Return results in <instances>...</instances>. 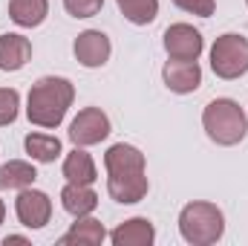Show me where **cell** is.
<instances>
[{"mask_svg": "<svg viewBox=\"0 0 248 246\" xmlns=\"http://www.w3.org/2000/svg\"><path fill=\"white\" fill-rule=\"evenodd\" d=\"M75 102V87L63 75H44L29 87L26 96V119L35 127L55 130L66 119L69 107Z\"/></svg>", "mask_w": 248, "mask_h": 246, "instance_id": "6da1fadb", "label": "cell"}, {"mask_svg": "<svg viewBox=\"0 0 248 246\" xmlns=\"http://www.w3.org/2000/svg\"><path fill=\"white\" fill-rule=\"evenodd\" d=\"M202 127L211 142L222 148H234L246 139L248 133V116L234 99H214L202 110Z\"/></svg>", "mask_w": 248, "mask_h": 246, "instance_id": "7a4b0ae2", "label": "cell"}, {"mask_svg": "<svg viewBox=\"0 0 248 246\" xmlns=\"http://www.w3.org/2000/svg\"><path fill=\"white\" fill-rule=\"evenodd\" d=\"M179 235L190 246H211L225 235V214L217 203L193 200L179 211Z\"/></svg>", "mask_w": 248, "mask_h": 246, "instance_id": "3957f363", "label": "cell"}, {"mask_svg": "<svg viewBox=\"0 0 248 246\" xmlns=\"http://www.w3.org/2000/svg\"><path fill=\"white\" fill-rule=\"evenodd\" d=\"M211 70L222 81H237L248 72V38L225 32L211 44Z\"/></svg>", "mask_w": 248, "mask_h": 246, "instance_id": "277c9868", "label": "cell"}, {"mask_svg": "<svg viewBox=\"0 0 248 246\" xmlns=\"http://www.w3.org/2000/svg\"><path fill=\"white\" fill-rule=\"evenodd\" d=\"M110 133H113V124H110V116H107L101 107H84V110H78V116L69 122V142L78 145V148L98 145V142H104Z\"/></svg>", "mask_w": 248, "mask_h": 246, "instance_id": "5b68a950", "label": "cell"}, {"mask_svg": "<svg viewBox=\"0 0 248 246\" xmlns=\"http://www.w3.org/2000/svg\"><path fill=\"white\" fill-rule=\"evenodd\" d=\"M15 214L20 220V226L26 229H44L52 220V200L46 191L41 188H20L17 200H15Z\"/></svg>", "mask_w": 248, "mask_h": 246, "instance_id": "8992f818", "label": "cell"}, {"mask_svg": "<svg viewBox=\"0 0 248 246\" xmlns=\"http://www.w3.org/2000/svg\"><path fill=\"white\" fill-rule=\"evenodd\" d=\"M202 50H205V38L190 23H170L165 29V53H168V58H176V61H199Z\"/></svg>", "mask_w": 248, "mask_h": 246, "instance_id": "52a82bcc", "label": "cell"}, {"mask_svg": "<svg viewBox=\"0 0 248 246\" xmlns=\"http://www.w3.org/2000/svg\"><path fill=\"white\" fill-rule=\"evenodd\" d=\"M72 55H75V61L81 64V67L98 70V67H104V64L110 61L113 44H110V38L101 29H84L75 38V44H72Z\"/></svg>", "mask_w": 248, "mask_h": 246, "instance_id": "ba28073f", "label": "cell"}, {"mask_svg": "<svg viewBox=\"0 0 248 246\" xmlns=\"http://www.w3.org/2000/svg\"><path fill=\"white\" fill-rule=\"evenodd\" d=\"M162 81L176 96L196 93L202 87V67H199V61H176V58H168V64L162 67Z\"/></svg>", "mask_w": 248, "mask_h": 246, "instance_id": "9c48e42d", "label": "cell"}, {"mask_svg": "<svg viewBox=\"0 0 248 246\" xmlns=\"http://www.w3.org/2000/svg\"><path fill=\"white\" fill-rule=\"evenodd\" d=\"M150 191L147 183V174H107V194L122 203V206H133V203H141Z\"/></svg>", "mask_w": 248, "mask_h": 246, "instance_id": "30bf717a", "label": "cell"}, {"mask_svg": "<svg viewBox=\"0 0 248 246\" xmlns=\"http://www.w3.org/2000/svg\"><path fill=\"white\" fill-rule=\"evenodd\" d=\"M104 168H107V174H141V171H147V159L136 145L116 142L104 154Z\"/></svg>", "mask_w": 248, "mask_h": 246, "instance_id": "8fae6325", "label": "cell"}, {"mask_svg": "<svg viewBox=\"0 0 248 246\" xmlns=\"http://www.w3.org/2000/svg\"><path fill=\"white\" fill-rule=\"evenodd\" d=\"M32 58V44L20 32H6L0 35V70L3 72H17Z\"/></svg>", "mask_w": 248, "mask_h": 246, "instance_id": "7c38bea8", "label": "cell"}, {"mask_svg": "<svg viewBox=\"0 0 248 246\" xmlns=\"http://www.w3.org/2000/svg\"><path fill=\"white\" fill-rule=\"evenodd\" d=\"M104 241H107V229L93 214L75 217V223L69 226V232L58 238L61 246H98V244H104Z\"/></svg>", "mask_w": 248, "mask_h": 246, "instance_id": "4fadbf2b", "label": "cell"}, {"mask_svg": "<svg viewBox=\"0 0 248 246\" xmlns=\"http://www.w3.org/2000/svg\"><path fill=\"white\" fill-rule=\"evenodd\" d=\"M113 246H150L156 241V226L147 217H130L110 232Z\"/></svg>", "mask_w": 248, "mask_h": 246, "instance_id": "5bb4252c", "label": "cell"}, {"mask_svg": "<svg viewBox=\"0 0 248 246\" xmlns=\"http://www.w3.org/2000/svg\"><path fill=\"white\" fill-rule=\"evenodd\" d=\"M66 183H78V185H93L98 180V168H95V159L87 154V148H72L66 157H63L61 165Z\"/></svg>", "mask_w": 248, "mask_h": 246, "instance_id": "9a60e30c", "label": "cell"}, {"mask_svg": "<svg viewBox=\"0 0 248 246\" xmlns=\"http://www.w3.org/2000/svg\"><path fill=\"white\" fill-rule=\"evenodd\" d=\"M61 206H63L66 214L84 217V214H93V211L98 209V194L93 191V185L66 183L61 188Z\"/></svg>", "mask_w": 248, "mask_h": 246, "instance_id": "2e32d148", "label": "cell"}, {"mask_svg": "<svg viewBox=\"0 0 248 246\" xmlns=\"http://www.w3.org/2000/svg\"><path fill=\"white\" fill-rule=\"evenodd\" d=\"M49 0H9V18L20 29H35L46 20Z\"/></svg>", "mask_w": 248, "mask_h": 246, "instance_id": "e0dca14e", "label": "cell"}, {"mask_svg": "<svg viewBox=\"0 0 248 246\" xmlns=\"http://www.w3.org/2000/svg\"><path fill=\"white\" fill-rule=\"evenodd\" d=\"M23 151L29 154L32 162H41V165L55 162V159L63 154L61 139H58V136H52V133H38V130H35V133H26V139H23Z\"/></svg>", "mask_w": 248, "mask_h": 246, "instance_id": "ac0fdd59", "label": "cell"}, {"mask_svg": "<svg viewBox=\"0 0 248 246\" xmlns=\"http://www.w3.org/2000/svg\"><path fill=\"white\" fill-rule=\"evenodd\" d=\"M38 180V171L26 159H9L0 165V191H20L29 188Z\"/></svg>", "mask_w": 248, "mask_h": 246, "instance_id": "d6986e66", "label": "cell"}, {"mask_svg": "<svg viewBox=\"0 0 248 246\" xmlns=\"http://www.w3.org/2000/svg\"><path fill=\"white\" fill-rule=\"evenodd\" d=\"M119 12L133 23V26H147L159 15V0H116Z\"/></svg>", "mask_w": 248, "mask_h": 246, "instance_id": "ffe728a7", "label": "cell"}, {"mask_svg": "<svg viewBox=\"0 0 248 246\" xmlns=\"http://www.w3.org/2000/svg\"><path fill=\"white\" fill-rule=\"evenodd\" d=\"M17 113H20V93L15 87H0V127H9L17 119Z\"/></svg>", "mask_w": 248, "mask_h": 246, "instance_id": "44dd1931", "label": "cell"}, {"mask_svg": "<svg viewBox=\"0 0 248 246\" xmlns=\"http://www.w3.org/2000/svg\"><path fill=\"white\" fill-rule=\"evenodd\" d=\"M63 9L72 15V18H95L101 9H104V0H63Z\"/></svg>", "mask_w": 248, "mask_h": 246, "instance_id": "7402d4cb", "label": "cell"}, {"mask_svg": "<svg viewBox=\"0 0 248 246\" xmlns=\"http://www.w3.org/2000/svg\"><path fill=\"white\" fill-rule=\"evenodd\" d=\"M170 3L179 6L187 15H196V18H211L217 9V0H170Z\"/></svg>", "mask_w": 248, "mask_h": 246, "instance_id": "603a6c76", "label": "cell"}, {"mask_svg": "<svg viewBox=\"0 0 248 246\" xmlns=\"http://www.w3.org/2000/svg\"><path fill=\"white\" fill-rule=\"evenodd\" d=\"M9 244H29L23 235H9V238H3V246H9Z\"/></svg>", "mask_w": 248, "mask_h": 246, "instance_id": "cb8c5ba5", "label": "cell"}, {"mask_svg": "<svg viewBox=\"0 0 248 246\" xmlns=\"http://www.w3.org/2000/svg\"><path fill=\"white\" fill-rule=\"evenodd\" d=\"M3 217H6V203L0 200V226H3Z\"/></svg>", "mask_w": 248, "mask_h": 246, "instance_id": "d4e9b609", "label": "cell"}, {"mask_svg": "<svg viewBox=\"0 0 248 246\" xmlns=\"http://www.w3.org/2000/svg\"><path fill=\"white\" fill-rule=\"evenodd\" d=\"M246 6H248V0H246Z\"/></svg>", "mask_w": 248, "mask_h": 246, "instance_id": "484cf974", "label": "cell"}]
</instances>
